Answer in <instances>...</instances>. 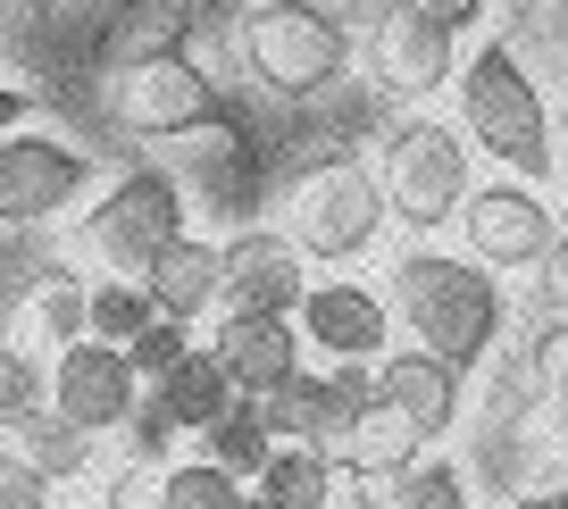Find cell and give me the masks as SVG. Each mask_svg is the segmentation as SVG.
I'll return each instance as SVG.
<instances>
[{
	"label": "cell",
	"mask_w": 568,
	"mask_h": 509,
	"mask_svg": "<svg viewBox=\"0 0 568 509\" xmlns=\"http://www.w3.org/2000/svg\"><path fill=\"white\" fill-rule=\"evenodd\" d=\"M393 317L409 326V343H426L435 359H452V368L468 376L477 359H494L510 301H501V284H494L485 259L418 243V251L393 259Z\"/></svg>",
	"instance_id": "obj_1"
},
{
	"label": "cell",
	"mask_w": 568,
	"mask_h": 509,
	"mask_svg": "<svg viewBox=\"0 0 568 509\" xmlns=\"http://www.w3.org/2000/svg\"><path fill=\"white\" fill-rule=\"evenodd\" d=\"M460 134L477 142L485 159H494L501 176H527L544 184L551 167H560V134H551V101L544 84H535V68L518 59V42L485 34L477 51L460 59Z\"/></svg>",
	"instance_id": "obj_2"
},
{
	"label": "cell",
	"mask_w": 568,
	"mask_h": 509,
	"mask_svg": "<svg viewBox=\"0 0 568 509\" xmlns=\"http://www.w3.org/2000/svg\"><path fill=\"white\" fill-rule=\"evenodd\" d=\"M234 59L276 101H318L352 75V26L335 0H251L234 18Z\"/></svg>",
	"instance_id": "obj_3"
},
{
	"label": "cell",
	"mask_w": 568,
	"mask_h": 509,
	"mask_svg": "<svg viewBox=\"0 0 568 509\" xmlns=\"http://www.w3.org/2000/svg\"><path fill=\"white\" fill-rule=\"evenodd\" d=\"M393 210H385V184L359 151H326L310 159L302 176L284 184V234L302 243L310 267H352L385 243Z\"/></svg>",
	"instance_id": "obj_4"
},
{
	"label": "cell",
	"mask_w": 568,
	"mask_h": 509,
	"mask_svg": "<svg viewBox=\"0 0 568 509\" xmlns=\"http://www.w3.org/2000/svg\"><path fill=\"white\" fill-rule=\"evenodd\" d=\"M477 142H460V125H444L435 109H402V118L376 134V184H385V210L409 234H435L460 217V201L477 193V167H468Z\"/></svg>",
	"instance_id": "obj_5"
},
{
	"label": "cell",
	"mask_w": 568,
	"mask_h": 509,
	"mask_svg": "<svg viewBox=\"0 0 568 509\" xmlns=\"http://www.w3.org/2000/svg\"><path fill=\"white\" fill-rule=\"evenodd\" d=\"M75 234H84V251L109 276H142L184 234V176L176 167H125V176L101 184V201L84 210Z\"/></svg>",
	"instance_id": "obj_6"
},
{
	"label": "cell",
	"mask_w": 568,
	"mask_h": 509,
	"mask_svg": "<svg viewBox=\"0 0 568 509\" xmlns=\"http://www.w3.org/2000/svg\"><path fill=\"white\" fill-rule=\"evenodd\" d=\"M101 109L125 125V134H142V142H184V134H201V125H234L226 92L193 68V51L142 59V68H109Z\"/></svg>",
	"instance_id": "obj_7"
},
{
	"label": "cell",
	"mask_w": 568,
	"mask_h": 509,
	"mask_svg": "<svg viewBox=\"0 0 568 509\" xmlns=\"http://www.w3.org/2000/svg\"><path fill=\"white\" fill-rule=\"evenodd\" d=\"M460 75V34L418 0H376L368 18V84L402 109H426L435 92Z\"/></svg>",
	"instance_id": "obj_8"
},
{
	"label": "cell",
	"mask_w": 568,
	"mask_h": 509,
	"mask_svg": "<svg viewBox=\"0 0 568 509\" xmlns=\"http://www.w3.org/2000/svg\"><path fill=\"white\" fill-rule=\"evenodd\" d=\"M92 193V159L68 134H0V234H42Z\"/></svg>",
	"instance_id": "obj_9"
},
{
	"label": "cell",
	"mask_w": 568,
	"mask_h": 509,
	"mask_svg": "<svg viewBox=\"0 0 568 509\" xmlns=\"http://www.w3.org/2000/svg\"><path fill=\"white\" fill-rule=\"evenodd\" d=\"M460 234H468V259L485 267H544V251L560 243L551 226V201L535 193L527 176H494L460 201Z\"/></svg>",
	"instance_id": "obj_10"
},
{
	"label": "cell",
	"mask_w": 568,
	"mask_h": 509,
	"mask_svg": "<svg viewBox=\"0 0 568 509\" xmlns=\"http://www.w3.org/2000/svg\"><path fill=\"white\" fill-rule=\"evenodd\" d=\"M142 401V376L134 359L118 352V343H68V352H51V409L59 418H75L84 435H118L125 418H134Z\"/></svg>",
	"instance_id": "obj_11"
},
{
	"label": "cell",
	"mask_w": 568,
	"mask_h": 509,
	"mask_svg": "<svg viewBox=\"0 0 568 509\" xmlns=\"http://www.w3.org/2000/svg\"><path fill=\"white\" fill-rule=\"evenodd\" d=\"M310 293V259L284 226H234L226 234V284L217 309H260V317H293Z\"/></svg>",
	"instance_id": "obj_12"
},
{
	"label": "cell",
	"mask_w": 568,
	"mask_h": 509,
	"mask_svg": "<svg viewBox=\"0 0 568 509\" xmlns=\"http://www.w3.org/2000/svg\"><path fill=\"white\" fill-rule=\"evenodd\" d=\"M293 326H302V343L326 352V359H385L393 352V301L368 293V284H352V276L310 284Z\"/></svg>",
	"instance_id": "obj_13"
},
{
	"label": "cell",
	"mask_w": 568,
	"mask_h": 509,
	"mask_svg": "<svg viewBox=\"0 0 568 509\" xmlns=\"http://www.w3.org/2000/svg\"><path fill=\"white\" fill-rule=\"evenodd\" d=\"M217 368L234 376V393L243 401H260V393H276L284 376H302V326L293 317H260V309H217V334H210Z\"/></svg>",
	"instance_id": "obj_14"
},
{
	"label": "cell",
	"mask_w": 568,
	"mask_h": 509,
	"mask_svg": "<svg viewBox=\"0 0 568 509\" xmlns=\"http://www.w3.org/2000/svg\"><path fill=\"white\" fill-rule=\"evenodd\" d=\"M376 393H385L426 442H444L452 426H460V409H468V376L452 368V359H435L426 343H402V352L376 359Z\"/></svg>",
	"instance_id": "obj_15"
},
{
	"label": "cell",
	"mask_w": 568,
	"mask_h": 509,
	"mask_svg": "<svg viewBox=\"0 0 568 509\" xmlns=\"http://www.w3.org/2000/svg\"><path fill=\"white\" fill-rule=\"evenodd\" d=\"M217 284H226V243H210V234H193V226H184L160 259L142 267L151 309H160V317H184V326L217 309Z\"/></svg>",
	"instance_id": "obj_16"
},
{
	"label": "cell",
	"mask_w": 568,
	"mask_h": 509,
	"mask_svg": "<svg viewBox=\"0 0 568 509\" xmlns=\"http://www.w3.org/2000/svg\"><path fill=\"white\" fill-rule=\"evenodd\" d=\"M418 459H426V435L385 401V393H376V401H359L352 426H343V442H335V468L359 476V485H393V476L418 468Z\"/></svg>",
	"instance_id": "obj_17"
},
{
	"label": "cell",
	"mask_w": 568,
	"mask_h": 509,
	"mask_svg": "<svg viewBox=\"0 0 568 509\" xmlns=\"http://www.w3.org/2000/svg\"><path fill=\"white\" fill-rule=\"evenodd\" d=\"M193 42V0H125L101 34V68H142V59H176Z\"/></svg>",
	"instance_id": "obj_18"
},
{
	"label": "cell",
	"mask_w": 568,
	"mask_h": 509,
	"mask_svg": "<svg viewBox=\"0 0 568 509\" xmlns=\"http://www.w3.org/2000/svg\"><path fill=\"white\" fill-rule=\"evenodd\" d=\"M142 393H151V401H160L168 418L184 426V435H201V426H217V418H226L234 401H243V393H234V376L217 368V352H210V343H193V352H184L176 368L160 376V385H142Z\"/></svg>",
	"instance_id": "obj_19"
},
{
	"label": "cell",
	"mask_w": 568,
	"mask_h": 509,
	"mask_svg": "<svg viewBox=\"0 0 568 509\" xmlns=\"http://www.w3.org/2000/svg\"><path fill=\"white\" fill-rule=\"evenodd\" d=\"M251 485H260L267 509H335L343 468L318 451V442H276V451H267V468L251 476Z\"/></svg>",
	"instance_id": "obj_20"
},
{
	"label": "cell",
	"mask_w": 568,
	"mask_h": 509,
	"mask_svg": "<svg viewBox=\"0 0 568 509\" xmlns=\"http://www.w3.org/2000/svg\"><path fill=\"white\" fill-rule=\"evenodd\" d=\"M84 293L92 284H75L68 267H51V276H34V293H26V309H18V326H26V343L34 352H68V343H84Z\"/></svg>",
	"instance_id": "obj_21"
},
{
	"label": "cell",
	"mask_w": 568,
	"mask_h": 509,
	"mask_svg": "<svg viewBox=\"0 0 568 509\" xmlns=\"http://www.w3.org/2000/svg\"><path fill=\"white\" fill-rule=\"evenodd\" d=\"M9 442H18V451L34 459L42 476H51V485H75V476H92V442H101V435H84L75 418H59V409L42 401V409H34V418H26Z\"/></svg>",
	"instance_id": "obj_22"
},
{
	"label": "cell",
	"mask_w": 568,
	"mask_h": 509,
	"mask_svg": "<svg viewBox=\"0 0 568 509\" xmlns=\"http://www.w3.org/2000/svg\"><path fill=\"white\" fill-rule=\"evenodd\" d=\"M267 451H276V426H267L260 401H234L217 426H201V459H217L226 476H260Z\"/></svg>",
	"instance_id": "obj_23"
},
{
	"label": "cell",
	"mask_w": 568,
	"mask_h": 509,
	"mask_svg": "<svg viewBox=\"0 0 568 509\" xmlns=\"http://www.w3.org/2000/svg\"><path fill=\"white\" fill-rule=\"evenodd\" d=\"M151 317H160V309H151L142 276H101V284L84 293V326H92V343H118V352H125V343H134Z\"/></svg>",
	"instance_id": "obj_24"
},
{
	"label": "cell",
	"mask_w": 568,
	"mask_h": 509,
	"mask_svg": "<svg viewBox=\"0 0 568 509\" xmlns=\"http://www.w3.org/2000/svg\"><path fill=\"white\" fill-rule=\"evenodd\" d=\"M160 509H243V476H226L217 459H168Z\"/></svg>",
	"instance_id": "obj_25"
},
{
	"label": "cell",
	"mask_w": 568,
	"mask_h": 509,
	"mask_svg": "<svg viewBox=\"0 0 568 509\" xmlns=\"http://www.w3.org/2000/svg\"><path fill=\"white\" fill-rule=\"evenodd\" d=\"M385 509H468V468L460 459H418L385 485Z\"/></svg>",
	"instance_id": "obj_26"
},
{
	"label": "cell",
	"mask_w": 568,
	"mask_h": 509,
	"mask_svg": "<svg viewBox=\"0 0 568 509\" xmlns=\"http://www.w3.org/2000/svg\"><path fill=\"white\" fill-rule=\"evenodd\" d=\"M42 401H51V368L34 352H18V343H0V442L18 435Z\"/></svg>",
	"instance_id": "obj_27"
},
{
	"label": "cell",
	"mask_w": 568,
	"mask_h": 509,
	"mask_svg": "<svg viewBox=\"0 0 568 509\" xmlns=\"http://www.w3.org/2000/svg\"><path fill=\"white\" fill-rule=\"evenodd\" d=\"M184 352H193V326H184V317H151V326H142L134 343H125V359H134V376H142V385H160V376L176 368Z\"/></svg>",
	"instance_id": "obj_28"
},
{
	"label": "cell",
	"mask_w": 568,
	"mask_h": 509,
	"mask_svg": "<svg viewBox=\"0 0 568 509\" xmlns=\"http://www.w3.org/2000/svg\"><path fill=\"white\" fill-rule=\"evenodd\" d=\"M518 352H527V368H535V393H544V401H568V309L544 317Z\"/></svg>",
	"instance_id": "obj_29"
},
{
	"label": "cell",
	"mask_w": 568,
	"mask_h": 509,
	"mask_svg": "<svg viewBox=\"0 0 568 509\" xmlns=\"http://www.w3.org/2000/svg\"><path fill=\"white\" fill-rule=\"evenodd\" d=\"M118 435H125V459H142V468H168V451H176V435H184V426L168 418V409L151 401V393H142V401H134V418H125Z\"/></svg>",
	"instance_id": "obj_30"
},
{
	"label": "cell",
	"mask_w": 568,
	"mask_h": 509,
	"mask_svg": "<svg viewBox=\"0 0 568 509\" xmlns=\"http://www.w3.org/2000/svg\"><path fill=\"white\" fill-rule=\"evenodd\" d=\"M0 509H51V476L18 442H0Z\"/></svg>",
	"instance_id": "obj_31"
},
{
	"label": "cell",
	"mask_w": 568,
	"mask_h": 509,
	"mask_svg": "<svg viewBox=\"0 0 568 509\" xmlns=\"http://www.w3.org/2000/svg\"><path fill=\"white\" fill-rule=\"evenodd\" d=\"M101 509H160V468H142V459H125L118 476L101 485Z\"/></svg>",
	"instance_id": "obj_32"
},
{
	"label": "cell",
	"mask_w": 568,
	"mask_h": 509,
	"mask_svg": "<svg viewBox=\"0 0 568 509\" xmlns=\"http://www.w3.org/2000/svg\"><path fill=\"white\" fill-rule=\"evenodd\" d=\"M418 9H435V18H444L452 34H468V26H485V18H494V0H418Z\"/></svg>",
	"instance_id": "obj_33"
},
{
	"label": "cell",
	"mask_w": 568,
	"mask_h": 509,
	"mask_svg": "<svg viewBox=\"0 0 568 509\" xmlns=\"http://www.w3.org/2000/svg\"><path fill=\"white\" fill-rule=\"evenodd\" d=\"M26 118H34V92H26V84H0V134H18Z\"/></svg>",
	"instance_id": "obj_34"
},
{
	"label": "cell",
	"mask_w": 568,
	"mask_h": 509,
	"mask_svg": "<svg viewBox=\"0 0 568 509\" xmlns=\"http://www.w3.org/2000/svg\"><path fill=\"white\" fill-rule=\"evenodd\" d=\"M544 293H551V301L568 309V234H560V243L544 251Z\"/></svg>",
	"instance_id": "obj_35"
},
{
	"label": "cell",
	"mask_w": 568,
	"mask_h": 509,
	"mask_svg": "<svg viewBox=\"0 0 568 509\" xmlns=\"http://www.w3.org/2000/svg\"><path fill=\"white\" fill-rule=\"evenodd\" d=\"M544 34H551V51L568 59V0H544Z\"/></svg>",
	"instance_id": "obj_36"
},
{
	"label": "cell",
	"mask_w": 568,
	"mask_h": 509,
	"mask_svg": "<svg viewBox=\"0 0 568 509\" xmlns=\"http://www.w3.org/2000/svg\"><path fill=\"white\" fill-rule=\"evenodd\" d=\"M510 509H568V485H551V492H518Z\"/></svg>",
	"instance_id": "obj_37"
},
{
	"label": "cell",
	"mask_w": 568,
	"mask_h": 509,
	"mask_svg": "<svg viewBox=\"0 0 568 509\" xmlns=\"http://www.w3.org/2000/svg\"><path fill=\"white\" fill-rule=\"evenodd\" d=\"M551 134H560V159H568V101L551 109Z\"/></svg>",
	"instance_id": "obj_38"
},
{
	"label": "cell",
	"mask_w": 568,
	"mask_h": 509,
	"mask_svg": "<svg viewBox=\"0 0 568 509\" xmlns=\"http://www.w3.org/2000/svg\"><path fill=\"white\" fill-rule=\"evenodd\" d=\"M243 509H267V501H260V492H243Z\"/></svg>",
	"instance_id": "obj_39"
},
{
	"label": "cell",
	"mask_w": 568,
	"mask_h": 509,
	"mask_svg": "<svg viewBox=\"0 0 568 509\" xmlns=\"http://www.w3.org/2000/svg\"><path fill=\"white\" fill-rule=\"evenodd\" d=\"M560 176H568V159H560Z\"/></svg>",
	"instance_id": "obj_40"
},
{
	"label": "cell",
	"mask_w": 568,
	"mask_h": 509,
	"mask_svg": "<svg viewBox=\"0 0 568 509\" xmlns=\"http://www.w3.org/2000/svg\"><path fill=\"white\" fill-rule=\"evenodd\" d=\"M51 509H68V501H51Z\"/></svg>",
	"instance_id": "obj_41"
},
{
	"label": "cell",
	"mask_w": 568,
	"mask_h": 509,
	"mask_svg": "<svg viewBox=\"0 0 568 509\" xmlns=\"http://www.w3.org/2000/svg\"><path fill=\"white\" fill-rule=\"evenodd\" d=\"M34 9H42V0H34Z\"/></svg>",
	"instance_id": "obj_42"
}]
</instances>
